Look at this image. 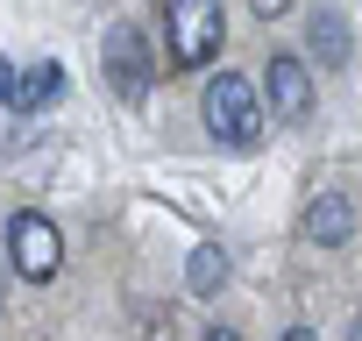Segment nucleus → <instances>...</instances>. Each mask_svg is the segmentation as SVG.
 Segmentation results:
<instances>
[{"label": "nucleus", "instance_id": "7ed1b4c3", "mask_svg": "<svg viewBox=\"0 0 362 341\" xmlns=\"http://www.w3.org/2000/svg\"><path fill=\"white\" fill-rule=\"evenodd\" d=\"M8 256H15V270H22L29 284H50V277H57V263H64V242H57V228L29 207V214H15V221H8Z\"/></svg>", "mask_w": 362, "mask_h": 341}, {"label": "nucleus", "instance_id": "1a4fd4ad", "mask_svg": "<svg viewBox=\"0 0 362 341\" xmlns=\"http://www.w3.org/2000/svg\"><path fill=\"white\" fill-rule=\"evenodd\" d=\"M57 86H64V71H57V64H36V71H22V79H15V114H36L43 100H57Z\"/></svg>", "mask_w": 362, "mask_h": 341}, {"label": "nucleus", "instance_id": "423d86ee", "mask_svg": "<svg viewBox=\"0 0 362 341\" xmlns=\"http://www.w3.org/2000/svg\"><path fill=\"white\" fill-rule=\"evenodd\" d=\"M348 235H355V200H348V192H320V200L305 207V242L341 249Z\"/></svg>", "mask_w": 362, "mask_h": 341}, {"label": "nucleus", "instance_id": "ddd939ff", "mask_svg": "<svg viewBox=\"0 0 362 341\" xmlns=\"http://www.w3.org/2000/svg\"><path fill=\"white\" fill-rule=\"evenodd\" d=\"M284 341H320V334L313 327H284Z\"/></svg>", "mask_w": 362, "mask_h": 341}, {"label": "nucleus", "instance_id": "39448f33", "mask_svg": "<svg viewBox=\"0 0 362 341\" xmlns=\"http://www.w3.org/2000/svg\"><path fill=\"white\" fill-rule=\"evenodd\" d=\"M100 64H107V79H114L121 100H142V93H149V43H142L135 22H114V29H107V57H100Z\"/></svg>", "mask_w": 362, "mask_h": 341}, {"label": "nucleus", "instance_id": "0eeeda50", "mask_svg": "<svg viewBox=\"0 0 362 341\" xmlns=\"http://www.w3.org/2000/svg\"><path fill=\"white\" fill-rule=\"evenodd\" d=\"M305 43H313V57H327V71H341L348 50H355V36H348V22H341L334 8H320V15L305 22Z\"/></svg>", "mask_w": 362, "mask_h": 341}, {"label": "nucleus", "instance_id": "f8f14e48", "mask_svg": "<svg viewBox=\"0 0 362 341\" xmlns=\"http://www.w3.org/2000/svg\"><path fill=\"white\" fill-rule=\"evenodd\" d=\"M199 341H242V334H235V327H206Z\"/></svg>", "mask_w": 362, "mask_h": 341}, {"label": "nucleus", "instance_id": "f257e3e1", "mask_svg": "<svg viewBox=\"0 0 362 341\" xmlns=\"http://www.w3.org/2000/svg\"><path fill=\"white\" fill-rule=\"evenodd\" d=\"M163 43H170V64H214L221 43H228V15H221V0H163Z\"/></svg>", "mask_w": 362, "mask_h": 341}, {"label": "nucleus", "instance_id": "9d476101", "mask_svg": "<svg viewBox=\"0 0 362 341\" xmlns=\"http://www.w3.org/2000/svg\"><path fill=\"white\" fill-rule=\"evenodd\" d=\"M0 107H15V64L0 57Z\"/></svg>", "mask_w": 362, "mask_h": 341}, {"label": "nucleus", "instance_id": "20e7f679", "mask_svg": "<svg viewBox=\"0 0 362 341\" xmlns=\"http://www.w3.org/2000/svg\"><path fill=\"white\" fill-rule=\"evenodd\" d=\"M263 114H277V121H291V128L313 114V71H305L298 50H277V57H270V71H263Z\"/></svg>", "mask_w": 362, "mask_h": 341}, {"label": "nucleus", "instance_id": "9b49d317", "mask_svg": "<svg viewBox=\"0 0 362 341\" xmlns=\"http://www.w3.org/2000/svg\"><path fill=\"white\" fill-rule=\"evenodd\" d=\"M249 8H256L263 22H277V15H291V0H249Z\"/></svg>", "mask_w": 362, "mask_h": 341}, {"label": "nucleus", "instance_id": "f03ea898", "mask_svg": "<svg viewBox=\"0 0 362 341\" xmlns=\"http://www.w3.org/2000/svg\"><path fill=\"white\" fill-rule=\"evenodd\" d=\"M199 114H206V135H214V142H235V149H249V142L263 135V93H256L242 71H214V79H206V100H199Z\"/></svg>", "mask_w": 362, "mask_h": 341}, {"label": "nucleus", "instance_id": "6e6552de", "mask_svg": "<svg viewBox=\"0 0 362 341\" xmlns=\"http://www.w3.org/2000/svg\"><path fill=\"white\" fill-rule=\"evenodd\" d=\"M185 284H192L199 299H214V291H228V249H214V242H199V249L185 256Z\"/></svg>", "mask_w": 362, "mask_h": 341}, {"label": "nucleus", "instance_id": "4468645a", "mask_svg": "<svg viewBox=\"0 0 362 341\" xmlns=\"http://www.w3.org/2000/svg\"><path fill=\"white\" fill-rule=\"evenodd\" d=\"M348 341H362V313H355V327H348Z\"/></svg>", "mask_w": 362, "mask_h": 341}]
</instances>
